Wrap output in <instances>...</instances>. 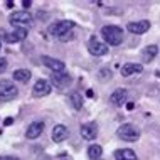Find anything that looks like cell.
<instances>
[{
	"label": "cell",
	"instance_id": "6da1fadb",
	"mask_svg": "<svg viewBox=\"0 0 160 160\" xmlns=\"http://www.w3.org/2000/svg\"><path fill=\"white\" fill-rule=\"evenodd\" d=\"M101 36L105 39L106 46H120L123 42V31L118 25H105L101 29Z\"/></svg>",
	"mask_w": 160,
	"mask_h": 160
},
{
	"label": "cell",
	"instance_id": "7a4b0ae2",
	"mask_svg": "<svg viewBox=\"0 0 160 160\" xmlns=\"http://www.w3.org/2000/svg\"><path fill=\"white\" fill-rule=\"evenodd\" d=\"M19 89L10 79H2L0 81V101H12L17 98Z\"/></svg>",
	"mask_w": 160,
	"mask_h": 160
},
{
	"label": "cell",
	"instance_id": "3957f363",
	"mask_svg": "<svg viewBox=\"0 0 160 160\" xmlns=\"http://www.w3.org/2000/svg\"><path fill=\"white\" fill-rule=\"evenodd\" d=\"M116 135L125 142H137L140 138V130L132 123H123L122 127L116 130Z\"/></svg>",
	"mask_w": 160,
	"mask_h": 160
},
{
	"label": "cell",
	"instance_id": "277c9868",
	"mask_svg": "<svg viewBox=\"0 0 160 160\" xmlns=\"http://www.w3.org/2000/svg\"><path fill=\"white\" fill-rule=\"evenodd\" d=\"M72 29H74V22L72 20H61V22H56L49 27V34L54 37H59L61 39L64 34L71 32Z\"/></svg>",
	"mask_w": 160,
	"mask_h": 160
},
{
	"label": "cell",
	"instance_id": "5b68a950",
	"mask_svg": "<svg viewBox=\"0 0 160 160\" xmlns=\"http://www.w3.org/2000/svg\"><path fill=\"white\" fill-rule=\"evenodd\" d=\"M0 37H2L5 42H8V44L20 42V41H24V39L27 37V29H25V27H15L10 34H7V32L2 29V31H0Z\"/></svg>",
	"mask_w": 160,
	"mask_h": 160
},
{
	"label": "cell",
	"instance_id": "8992f818",
	"mask_svg": "<svg viewBox=\"0 0 160 160\" xmlns=\"http://www.w3.org/2000/svg\"><path fill=\"white\" fill-rule=\"evenodd\" d=\"M8 22L12 25H27V24L32 22V15H31V12H27V10H17L14 14H10Z\"/></svg>",
	"mask_w": 160,
	"mask_h": 160
},
{
	"label": "cell",
	"instance_id": "52a82bcc",
	"mask_svg": "<svg viewBox=\"0 0 160 160\" xmlns=\"http://www.w3.org/2000/svg\"><path fill=\"white\" fill-rule=\"evenodd\" d=\"M51 84H54L56 88H59V89H64V88H68L69 84L72 83V78L68 74V72H52V76H51V81H49Z\"/></svg>",
	"mask_w": 160,
	"mask_h": 160
},
{
	"label": "cell",
	"instance_id": "ba28073f",
	"mask_svg": "<svg viewBox=\"0 0 160 160\" xmlns=\"http://www.w3.org/2000/svg\"><path fill=\"white\" fill-rule=\"evenodd\" d=\"M51 91H52V84H51L47 79H37L36 84H34V88H32V94L36 98L47 96Z\"/></svg>",
	"mask_w": 160,
	"mask_h": 160
},
{
	"label": "cell",
	"instance_id": "9c48e42d",
	"mask_svg": "<svg viewBox=\"0 0 160 160\" xmlns=\"http://www.w3.org/2000/svg\"><path fill=\"white\" fill-rule=\"evenodd\" d=\"M42 132H44V122H32L27 127L25 137H27L29 140H36V138H39L42 135Z\"/></svg>",
	"mask_w": 160,
	"mask_h": 160
},
{
	"label": "cell",
	"instance_id": "30bf717a",
	"mask_svg": "<svg viewBox=\"0 0 160 160\" xmlns=\"http://www.w3.org/2000/svg\"><path fill=\"white\" fill-rule=\"evenodd\" d=\"M88 49L93 56H105L108 52V46L105 42L98 41V39H91V41L88 42Z\"/></svg>",
	"mask_w": 160,
	"mask_h": 160
},
{
	"label": "cell",
	"instance_id": "8fae6325",
	"mask_svg": "<svg viewBox=\"0 0 160 160\" xmlns=\"http://www.w3.org/2000/svg\"><path fill=\"white\" fill-rule=\"evenodd\" d=\"M42 64H44L46 68H49L52 72H62L64 71V62L59 61V59L56 58H49V56H42Z\"/></svg>",
	"mask_w": 160,
	"mask_h": 160
},
{
	"label": "cell",
	"instance_id": "7c38bea8",
	"mask_svg": "<svg viewBox=\"0 0 160 160\" xmlns=\"http://www.w3.org/2000/svg\"><path fill=\"white\" fill-rule=\"evenodd\" d=\"M127 98H128V91H127V89L118 88V89H115V91L110 94V103H111V105H115V106H122V105L127 103Z\"/></svg>",
	"mask_w": 160,
	"mask_h": 160
},
{
	"label": "cell",
	"instance_id": "4fadbf2b",
	"mask_svg": "<svg viewBox=\"0 0 160 160\" xmlns=\"http://www.w3.org/2000/svg\"><path fill=\"white\" fill-rule=\"evenodd\" d=\"M81 137L84 140H94L98 137V127L96 123H84L81 125Z\"/></svg>",
	"mask_w": 160,
	"mask_h": 160
},
{
	"label": "cell",
	"instance_id": "5bb4252c",
	"mask_svg": "<svg viewBox=\"0 0 160 160\" xmlns=\"http://www.w3.org/2000/svg\"><path fill=\"white\" fill-rule=\"evenodd\" d=\"M68 137H69V130H68L66 125H56L52 128V140L56 143H61V142H64Z\"/></svg>",
	"mask_w": 160,
	"mask_h": 160
},
{
	"label": "cell",
	"instance_id": "9a60e30c",
	"mask_svg": "<svg viewBox=\"0 0 160 160\" xmlns=\"http://www.w3.org/2000/svg\"><path fill=\"white\" fill-rule=\"evenodd\" d=\"M128 31L132 34H145L150 29V22L148 20H138V22H130L128 24Z\"/></svg>",
	"mask_w": 160,
	"mask_h": 160
},
{
	"label": "cell",
	"instance_id": "2e32d148",
	"mask_svg": "<svg viewBox=\"0 0 160 160\" xmlns=\"http://www.w3.org/2000/svg\"><path fill=\"white\" fill-rule=\"evenodd\" d=\"M158 54V46H147L145 49H143V52H142V62H150V61H153L155 59V56Z\"/></svg>",
	"mask_w": 160,
	"mask_h": 160
},
{
	"label": "cell",
	"instance_id": "e0dca14e",
	"mask_svg": "<svg viewBox=\"0 0 160 160\" xmlns=\"http://www.w3.org/2000/svg\"><path fill=\"white\" fill-rule=\"evenodd\" d=\"M143 71V66L140 62H128L122 68V76H132V74H137V72H142Z\"/></svg>",
	"mask_w": 160,
	"mask_h": 160
},
{
	"label": "cell",
	"instance_id": "ac0fdd59",
	"mask_svg": "<svg viewBox=\"0 0 160 160\" xmlns=\"http://www.w3.org/2000/svg\"><path fill=\"white\" fill-rule=\"evenodd\" d=\"M115 158L116 160H138L137 153L132 148H118L115 152Z\"/></svg>",
	"mask_w": 160,
	"mask_h": 160
},
{
	"label": "cell",
	"instance_id": "d6986e66",
	"mask_svg": "<svg viewBox=\"0 0 160 160\" xmlns=\"http://www.w3.org/2000/svg\"><path fill=\"white\" fill-rule=\"evenodd\" d=\"M12 76H14V79L17 81V83H22V84L29 83V81H31V78H32V74H31V71H29V69H15Z\"/></svg>",
	"mask_w": 160,
	"mask_h": 160
},
{
	"label": "cell",
	"instance_id": "ffe728a7",
	"mask_svg": "<svg viewBox=\"0 0 160 160\" xmlns=\"http://www.w3.org/2000/svg\"><path fill=\"white\" fill-rule=\"evenodd\" d=\"M69 101H71V105H72V108H74V110H81V108H83V96H81L78 91L71 93Z\"/></svg>",
	"mask_w": 160,
	"mask_h": 160
},
{
	"label": "cell",
	"instance_id": "44dd1931",
	"mask_svg": "<svg viewBox=\"0 0 160 160\" xmlns=\"http://www.w3.org/2000/svg\"><path fill=\"white\" fill-rule=\"evenodd\" d=\"M101 153H103V148L99 145H91L88 148V157L91 160H98L99 157H101Z\"/></svg>",
	"mask_w": 160,
	"mask_h": 160
},
{
	"label": "cell",
	"instance_id": "7402d4cb",
	"mask_svg": "<svg viewBox=\"0 0 160 160\" xmlns=\"http://www.w3.org/2000/svg\"><path fill=\"white\" fill-rule=\"evenodd\" d=\"M7 66H8L7 59H5V58H0V74H2V72H5Z\"/></svg>",
	"mask_w": 160,
	"mask_h": 160
},
{
	"label": "cell",
	"instance_id": "603a6c76",
	"mask_svg": "<svg viewBox=\"0 0 160 160\" xmlns=\"http://www.w3.org/2000/svg\"><path fill=\"white\" fill-rule=\"evenodd\" d=\"M72 36H74V34H72V31H71V32L64 34V36L61 37V41H62V42H66V41H71V39H72Z\"/></svg>",
	"mask_w": 160,
	"mask_h": 160
},
{
	"label": "cell",
	"instance_id": "cb8c5ba5",
	"mask_svg": "<svg viewBox=\"0 0 160 160\" xmlns=\"http://www.w3.org/2000/svg\"><path fill=\"white\" fill-rule=\"evenodd\" d=\"M0 160H19L17 157H10V155H0Z\"/></svg>",
	"mask_w": 160,
	"mask_h": 160
},
{
	"label": "cell",
	"instance_id": "d4e9b609",
	"mask_svg": "<svg viewBox=\"0 0 160 160\" xmlns=\"http://www.w3.org/2000/svg\"><path fill=\"white\" fill-rule=\"evenodd\" d=\"M31 5H32V2H31V0H22V7L27 8V7H31Z\"/></svg>",
	"mask_w": 160,
	"mask_h": 160
},
{
	"label": "cell",
	"instance_id": "484cf974",
	"mask_svg": "<svg viewBox=\"0 0 160 160\" xmlns=\"http://www.w3.org/2000/svg\"><path fill=\"white\" fill-rule=\"evenodd\" d=\"M14 123V118H7L5 122H3V125H5V127H8V125H12Z\"/></svg>",
	"mask_w": 160,
	"mask_h": 160
},
{
	"label": "cell",
	"instance_id": "4316f807",
	"mask_svg": "<svg viewBox=\"0 0 160 160\" xmlns=\"http://www.w3.org/2000/svg\"><path fill=\"white\" fill-rule=\"evenodd\" d=\"M86 94H88V96H89V98H93V96H94V93L91 91V89H88V91H86Z\"/></svg>",
	"mask_w": 160,
	"mask_h": 160
},
{
	"label": "cell",
	"instance_id": "83f0119b",
	"mask_svg": "<svg viewBox=\"0 0 160 160\" xmlns=\"http://www.w3.org/2000/svg\"><path fill=\"white\" fill-rule=\"evenodd\" d=\"M127 108H128V110H133V108H135V105H133V103H127Z\"/></svg>",
	"mask_w": 160,
	"mask_h": 160
},
{
	"label": "cell",
	"instance_id": "f1b7e54d",
	"mask_svg": "<svg viewBox=\"0 0 160 160\" xmlns=\"http://www.w3.org/2000/svg\"><path fill=\"white\" fill-rule=\"evenodd\" d=\"M0 47H2V44H0Z\"/></svg>",
	"mask_w": 160,
	"mask_h": 160
},
{
	"label": "cell",
	"instance_id": "f546056e",
	"mask_svg": "<svg viewBox=\"0 0 160 160\" xmlns=\"http://www.w3.org/2000/svg\"><path fill=\"white\" fill-rule=\"evenodd\" d=\"M98 160H101V158H98Z\"/></svg>",
	"mask_w": 160,
	"mask_h": 160
}]
</instances>
